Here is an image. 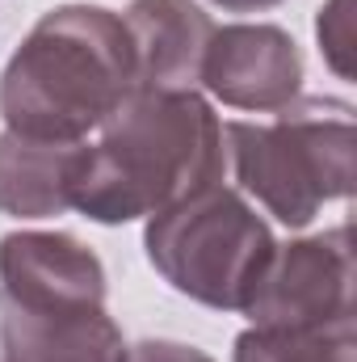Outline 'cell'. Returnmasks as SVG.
Returning a JSON list of instances; mask_svg holds the SVG:
<instances>
[{
    "label": "cell",
    "instance_id": "obj_8",
    "mask_svg": "<svg viewBox=\"0 0 357 362\" xmlns=\"http://www.w3.org/2000/svg\"><path fill=\"white\" fill-rule=\"evenodd\" d=\"M135 42L139 89H193L214 21L193 0H131L122 13Z\"/></svg>",
    "mask_w": 357,
    "mask_h": 362
},
{
    "label": "cell",
    "instance_id": "obj_12",
    "mask_svg": "<svg viewBox=\"0 0 357 362\" xmlns=\"http://www.w3.org/2000/svg\"><path fill=\"white\" fill-rule=\"evenodd\" d=\"M315 38L324 64L341 81H353V0H324L315 17Z\"/></svg>",
    "mask_w": 357,
    "mask_h": 362
},
{
    "label": "cell",
    "instance_id": "obj_7",
    "mask_svg": "<svg viewBox=\"0 0 357 362\" xmlns=\"http://www.w3.org/2000/svg\"><path fill=\"white\" fill-rule=\"evenodd\" d=\"M0 291L38 316L105 312V266L68 232H8L0 240Z\"/></svg>",
    "mask_w": 357,
    "mask_h": 362
},
{
    "label": "cell",
    "instance_id": "obj_14",
    "mask_svg": "<svg viewBox=\"0 0 357 362\" xmlns=\"http://www.w3.org/2000/svg\"><path fill=\"white\" fill-rule=\"evenodd\" d=\"M210 4H219V8H227V13H261V8H273V4H282V0H210Z\"/></svg>",
    "mask_w": 357,
    "mask_h": 362
},
{
    "label": "cell",
    "instance_id": "obj_2",
    "mask_svg": "<svg viewBox=\"0 0 357 362\" xmlns=\"http://www.w3.org/2000/svg\"><path fill=\"white\" fill-rule=\"evenodd\" d=\"M139 89L126 21L101 4L51 8L0 72V118L8 131L85 144Z\"/></svg>",
    "mask_w": 357,
    "mask_h": 362
},
{
    "label": "cell",
    "instance_id": "obj_1",
    "mask_svg": "<svg viewBox=\"0 0 357 362\" xmlns=\"http://www.w3.org/2000/svg\"><path fill=\"white\" fill-rule=\"evenodd\" d=\"M223 122L193 89H135L85 148L76 211L92 223L152 219L223 185Z\"/></svg>",
    "mask_w": 357,
    "mask_h": 362
},
{
    "label": "cell",
    "instance_id": "obj_4",
    "mask_svg": "<svg viewBox=\"0 0 357 362\" xmlns=\"http://www.w3.org/2000/svg\"><path fill=\"white\" fill-rule=\"evenodd\" d=\"M143 249L177 295L214 312H244L277 240L236 189L210 185L152 215Z\"/></svg>",
    "mask_w": 357,
    "mask_h": 362
},
{
    "label": "cell",
    "instance_id": "obj_10",
    "mask_svg": "<svg viewBox=\"0 0 357 362\" xmlns=\"http://www.w3.org/2000/svg\"><path fill=\"white\" fill-rule=\"evenodd\" d=\"M0 362H126V341L105 312L38 316L0 291Z\"/></svg>",
    "mask_w": 357,
    "mask_h": 362
},
{
    "label": "cell",
    "instance_id": "obj_5",
    "mask_svg": "<svg viewBox=\"0 0 357 362\" xmlns=\"http://www.w3.org/2000/svg\"><path fill=\"white\" fill-rule=\"evenodd\" d=\"M257 329H315L353 316V232L349 223L277 245L244 308Z\"/></svg>",
    "mask_w": 357,
    "mask_h": 362
},
{
    "label": "cell",
    "instance_id": "obj_9",
    "mask_svg": "<svg viewBox=\"0 0 357 362\" xmlns=\"http://www.w3.org/2000/svg\"><path fill=\"white\" fill-rule=\"evenodd\" d=\"M85 144L0 135V211L13 219H55L76 211Z\"/></svg>",
    "mask_w": 357,
    "mask_h": 362
},
{
    "label": "cell",
    "instance_id": "obj_13",
    "mask_svg": "<svg viewBox=\"0 0 357 362\" xmlns=\"http://www.w3.org/2000/svg\"><path fill=\"white\" fill-rule=\"evenodd\" d=\"M126 362H214L206 350L169 341V337H147L139 346H126Z\"/></svg>",
    "mask_w": 357,
    "mask_h": 362
},
{
    "label": "cell",
    "instance_id": "obj_6",
    "mask_svg": "<svg viewBox=\"0 0 357 362\" xmlns=\"http://www.w3.org/2000/svg\"><path fill=\"white\" fill-rule=\"evenodd\" d=\"M198 85L231 110L277 114L303 93V51L282 25L269 21L214 25Z\"/></svg>",
    "mask_w": 357,
    "mask_h": 362
},
{
    "label": "cell",
    "instance_id": "obj_11",
    "mask_svg": "<svg viewBox=\"0 0 357 362\" xmlns=\"http://www.w3.org/2000/svg\"><path fill=\"white\" fill-rule=\"evenodd\" d=\"M231 362H357V320H332L315 329H244Z\"/></svg>",
    "mask_w": 357,
    "mask_h": 362
},
{
    "label": "cell",
    "instance_id": "obj_3",
    "mask_svg": "<svg viewBox=\"0 0 357 362\" xmlns=\"http://www.w3.org/2000/svg\"><path fill=\"white\" fill-rule=\"evenodd\" d=\"M223 148L240 189L286 228H307L324 202L353 194L357 114L341 97H294L273 122H227Z\"/></svg>",
    "mask_w": 357,
    "mask_h": 362
}]
</instances>
